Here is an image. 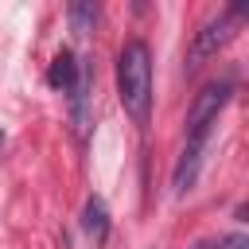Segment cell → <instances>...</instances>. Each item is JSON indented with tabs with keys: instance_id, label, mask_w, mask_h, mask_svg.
<instances>
[{
	"instance_id": "obj_1",
	"label": "cell",
	"mask_w": 249,
	"mask_h": 249,
	"mask_svg": "<svg viewBox=\"0 0 249 249\" xmlns=\"http://www.w3.org/2000/svg\"><path fill=\"white\" fill-rule=\"evenodd\" d=\"M117 93H121L124 113L136 124H148V113H152V54H148V43L128 39L121 47V54H117Z\"/></svg>"
},
{
	"instance_id": "obj_2",
	"label": "cell",
	"mask_w": 249,
	"mask_h": 249,
	"mask_svg": "<svg viewBox=\"0 0 249 249\" xmlns=\"http://www.w3.org/2000/svg\"><path fill=\"white\" fill-rule=\"evenodd\" d=\"M233 93V82L230 78H218V82H206L195 101H191V113H187V140H210V128L218 124V113L226 109Z\"/></svg>"
},
{
	"instance_id": "obj_3",
	"label": "cell",
	"mask_w": 249,
	"mask_h": 249,
	"mask_svg": "<svg viewBox=\"0 0 249 249\" xmlns=\"http://www.w3.org/2000/svg\"><path fill=\"white\" fill-rule=\"evenodd\" d=\"M237 23H241V12H237V8H226V12H218L210 23H202V27L195 31V43H191V54H187V70H195V66H202L210 54H218V51L237 35Z\"/></svg>"
},
{
	"instance_id": "obj_4",
	"label": "cell",
	"mask_w": 249,
	"mask_h": 249,
	"mask_svg": "<svg viewBox=\"0 0 249 249\" xmlns=\"http://www.w3.org/2000/svg\"><path fill=\"white\" fill-rule=\"evenodd\" d=\"M206 144H210V140H187V148H183V156H179V163H175V175H171V191H175V195H187V191L195 187Z\"/></svg>"
},
{
	"instance_id": "obj_5",
	"label": "cell",
	"mask_w": 249,
	"mask_h": 249,
	"mask_svg": "<svg viewBox=\"0 0 249 249\" xmlns=\"http://www.w3.org/2000/svg\"><path fill=\"white\" fill-rule=\"evenodd\" d=\"M47 82H51L54 89H62V93L74 89V82H78V62H74L70 51H58V54H54V62H51V70H47Z\"/></svg>"
},
{
	"instance_id": "obj_6",
	"label": "cell",
	"mask_w": 249,
	"mask_h": 249,
	"mask_svg": "<svg viewBox=\"0 0 249 249\" xmlns=\"http://www.w3.org/2000/svg\"><path fill=\"white\" fill-rule=\"evenodd\" d=\"M82 230L93 237V241H105L109 233V214H105V202L101 198H89L86 210H82Z\"/></svg>"
},
{
	"instance_id": "obj_7",
	"label": "cell",
	"mask_w": 249,
	"mask_h": 249,
	"mask_svg": "<svg viewBox=\"0 0 249 249\" xmlns=\"http://www.w3.org/2000/svg\"><path fill=\"white\" fill-rule=\"evenodd\" d=\"M97 27V4H70V31L89 35Z\"/></svg>"
},
{
	"instance_id": "obj_8",
	"label": "cell",
	"mask_w": 249,
	"mask_h": 249,
	"mask_svg": "<svg viewBox=\"0 0 249 249\" xmlns=\"http://www.w3.org/2000/svg\"><path fill=\"white\" fill-rule=\"evenodd\" d=\"M226 249H245V237H241V233H237V237H230V241H226Z\"/></svg>"
},
{
	"instance_id": "obj_9",
	"label": "cell",
	"mask_w": 249,
	"mask_h": 249,
	"mask_svg": "<svg viewBox=\"0 0 249 249\" xmlns=\"http://www.w3.org/2000/svg\"><path fill=\"white\" fill-rule=\"evenodd\" d=\"M195 249H218V241H214V237H206V241H198Z\"/></svg>"
}]
</instances>
